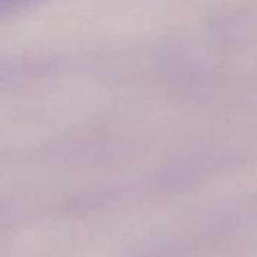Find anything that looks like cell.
Wrapping results in <instances>:
<instances>
[{
    "mask_svg": "<svg viewBox=\"0 0 257 257\" xmlns=\"http://www.w3.org/2000/svg\"><path fill=\"white\" fill-rule=\"evenodd\" d=\"M38 2H41V0H0V14L20 11L23 8L35 5Z\"/></svg>",
    "mask_w": 257,
    "mask_h": 257,
    "instance_id": "1",
    "label": "cell"
}]
</instances>
